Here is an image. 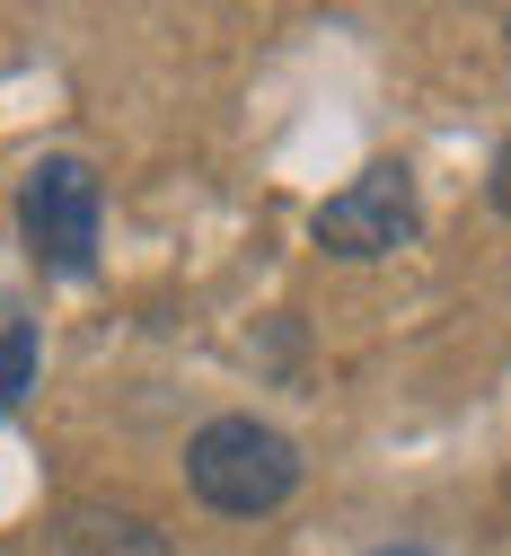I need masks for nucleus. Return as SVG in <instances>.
<instances>
[{
	"label": "nucleus",
	"mask_w": 511,
	"mask_h": 556,
	"mask_svg": "<svg viewBox=\"0 0 511 556\" xmlns=\"http://www.w3.org/2000/svg\"><path fill=\"white\" fill-rule=\"evenodd\" d=\"M186 485L212 504V513H273L291 504V485H301V451H291V433L256 425V415H212V425L186 442Z\"/></svg>",
	"instance_id": "1"
},
{
	"label": "nucleus",
	"mask_w": 511,
	"mask_h": 556,
	"mask_svg": "<svg viewBox=\"0 0 511 556\" xmlns=\"http://www.w3.org/2000/svg\"><path fill=\"white\" fill-rule=\"evenodd\" d=\"M18 222H27V248L44 274H62V283L98 274V177L80 160H36L27 194H18Z\"/></svg>",
	"instance_id": "2"
},
{
	"label": "nucleus",
	"mask_w": 511,
	"mask_h": 556,
	"mask_svg": "<svg viewBox=\"0 0 511 556\" xmlns=\"http://www.w3.org/2000/svg\"><path fill=\"white\" fill-rule=\"evenodd\" d=\"M318 248L327 256H397V248H414V230H423V203H414V177L397 168V160H380V168H361L344 194H327L318 203Z\"/></svg>",
	"instance_id": "3"
},
{
	"label": "nucleus",
	"mask_w": 511,
	"mask_h": 556,
	"mask_svg": "<svg viewBox=\"0 0 511 556\" xmlns=\"http://www.w3.org/2000/svg\"><path fill=\"white\" fill-rule=\"evenodd\" d=\"M62 556H177L159 521L115 513V504H71L62 513Z\"/></svg>",
	"instance_id": "4"
},
{
	"label": "nucleus",
	"mask_w": 511,
	"mask_h": 556,
	"mask_svg": "<svg viewBox=\"0 0 511 556\" xmlns=\"http://www.w3.org/2000/svg\"><path fill=\"white\" fill-rule=\"evenodd\" d=\"M36 380V327H0V415H10Z\"/></svg>",
	"instance_id": "5"
},
{
	"label": "nucleus",
	"mask_w": 511,
	"mask_h": 556,
	"mask_svg": "<svg viewBox=\"0 0 511 556\" xmlns=\"http://www.w3.org/2000/svg\"><path fill=\"white\" fill-rule=\"evenodd\" d=\"M485 194H494V213H502V222H511V142H502V151H494V168H485Z\"/></svg>",
	"instance_id": "6"
},
{
	"label": "nucleus",
	"mask_w": 511,
	"mask_h": 556,
	"mask_svg": "<svg viewBox=\"0 0 511 556\" xmlns=\"http://www.w3.org/2000/svg\"><path fill=\"white\" fill-rule=\"evenodd\" d=\"M380 556H432V547H380Z\"/></svg>",
	"instance_id": "7"
}]
</instances>
